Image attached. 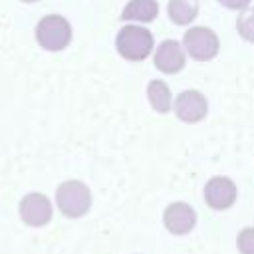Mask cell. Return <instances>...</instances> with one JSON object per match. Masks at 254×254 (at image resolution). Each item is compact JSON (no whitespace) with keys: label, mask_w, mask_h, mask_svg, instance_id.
<instances>
[{"label":"cell","mask_w":254,"mask_h":254,"mask_svg":"<svg viewBox=\"0 0 254 254\" xmlns=\"http://www.w3.org/2000/svg\"><path fill=\"white\" fill-rule=\"evenodd\" d=\"M202 198L208 208L212 210H228L238 200V187L236 183L226 175H214L204 183Z\"/></svg>","instance_id":"cell-7"},{"label":"cell","mask_w":254,"mask_h":254,"mask_svg":"<svg viewBox=\"0 0 254 254\" xmlns=\"http://www.w3.org/2000/svg\"><path fill=\"white\" fill-rule=\"evenodd\" d=\"M161 12L159 0H127V4L121 10V22L123 24H151L157 20Z\"/></svg>","instance_id":"cell-10"},{"label":"cell","mask_w":254,"mask_h":254,"mask_svg":"<svg viewBox=\"0 0 254 254\" xmlns=\"http://www.w3.org/2000/svg\"><path fill=\"white\" fill-rule=\"evenodd\" d=\"M163 226L175 236H185L196 226V210L185 200H175L163 210Z\"/></svg>","instance_id":"cell-9"},{"label":"cell","mask_w":254,"mask_h":254,"mask_svg":"<svg viewBox=\"0 0 254 254\" xmlns=\"http://www.w3.org/2000/svg\"><path fill=\"white\" fill-rule=\"evenodd\" d=\"M155 36L143 24H123L115 34V52L129 64L145 62L155 52Z\"/></svg>","instance_id":"cell-1"},{"label":"cell","mask_w":254,"mask_h":254,"mask_svg":"<svg viewBox=\"0 0 254 254\" xmlns=\"http://www.w3.org/2000/svg\"><path fill=\"white\" fill-rule=\"evenodd\" d=\"M200 4L198 0H169L167 2V16L175 26L189 28L198 18Z\"/></svg>","instance_id":"cell-12"},{"label":"cell","mask_w":254,"mask_h":254,"mask_svg":"<svg viewBox=\"0 0 254 254\" xmlns=\"http://www.w3.org/2000/svg\"><path fill=\"white\" fill-rule=\"evenodd\" d=\"M151 58H153L155 69L159 73H163V75L181 73L187 67V62H189V56H187V52L183 48V42L173 40V38L161 40L155 46V52H153Z\"/></svg>","instance_id":"cell-6"},{"label":"cell","mask_w":254,"mask_h":254,"mask_svg":"<svg viewBox=\"0 0 254 254\" xmlns=\"http://www.w3.org/2000/svg\"><path fill=\"white\" fill-rule=\"evenodd\" d=\"M91 189L77 179H67L56 189V206L65 218H81L91 210Z\"/></svg>","instance_id":"cell-2"},{"label":"cell","mask_w":254,"mask_h":254,"mask_svg":"<svg viewBox=\"0 0 254 254\" xmlns=\"http://www.w3.org/2000/svg\"><path fill=\"white\" fill-rule=\"evenodd\" d=\"M236 34L248 42V44H254V6L238 12L236 16Z\"/></svg>","instance_id":"cell-13"},{"label":"cell","mask_w":254,"mask_h":254,"mask_svg":"<svg viewBox=\"0 0 254 254\" xmlns=\"http://www.w3.org/2000/svg\"><path fill=\"white\" fill-rule=\"evenodd\" d=\"M18 214L24 224L32 228H42L52 220L54 206H52V200L44 192H28L20 198Z\"/></svg>","instance_id":"cell-8"},{"label":"cell","mask_w":254,"mask_h":254,"mask_svg":"<svg viewBox=\"0 0 254 254\" xmlns=\"http://www.w3.org/2000/svg\"><path fill=\"white\" fill-rule=\"evenodd\" d=\"M216 2L224 10H230V12H236V14L252 6V0H216Z\"/></svg>","instance_id":"cell-15"},{"label":"cell","mask_w":254,"mask_h":254,"mask_svg":"<svg viewBox=\"0 0 254 254\" xmlns=\"http://www.w3.org/2000/svg\"><path fill=\"white\" fill-rule=\"evenodd\" d=\"M22 2H26V4H32V2H38V0H22Z\"/></svg>","instance_id":"cell-16"},{"label":"cell","mask_w":254,"mask_h":254,"mask_svg":"<svg viewBox=\"0 0 254 254\" xmlns=\"http://www.w3.org/2000/svg\"><path fill=\"white\" fill-rule=\"evenodd\" d=\"M171 113H175V117L181 123L196 125V123L204 121L208 115V99L200 89H194V87L183 89L175 95Z\"/></svg>","instance_id":"cell-5"},{"label":"cell","mask_w":254,"mask_h":254,"mask_svg":"<svg viewBox=\"0 0 254 254\" xmlns=\"http://www.w3.org/2000/svg\"><path fill=\"white\" fill-rule=\"evenodd\" d=\"M36 42L46 52H62L71 44L73 28L69 20L62 14H48L38 20L34 30Z\"/></svg>","instance_id":"cell-3"},{"label":"cell","mask_w":254,"mask_h":254,"mask_svg":"<svg viewBox=\"0 0 254 254\" xmlns=\"http://www.w3.org/2000/svg\"><path fill=\"white\" fill-rule=\"evenodd\" d=\"M145 95L147 101L151 105V109L159 115H167L173 111V101H175V93L171 89V85L165 79H151L145 85Z\"/></svg>","instance_id":"cell-11"},{"label":"cell","mask_w":254,"mask_h":254,"mask_svg":"<svg viewBox=\"0 0 254 254\" xmlns=\"http://www.w3.org/2000/svg\"><path fill=\"white\" fill-rule=\"evenodd\" d=\"M236 246L240 254H254V226H244L238 232Z\"/></svg>","instance_id":"cell-14"},{"label":"cell","mask_w":254,"mask_h":254,"mask_svg":"<svg viewBox=\"0 0 254 254\" xmlns=\"http://www.w3.org/2000/svg\"><path fill=\"white\" fill-rule=\"evenodd\" d=\"M183 48L189 56V60L206 64L212 62L220 54V38L218 34L208 26H189L183 34Z\"/></svg>","instance_id":"cell-4"}]
</instances>
